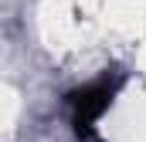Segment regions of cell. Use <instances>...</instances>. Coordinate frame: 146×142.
<instances>
[{
  "label": "cell",
  "instance_id": "1",
  "mask_svg": "<svg viewBox=\"0 0 146 142\" xmlns=\"http://www.w3.org/2000/svg\"><path fill=\"white\" fill-rule=\"evenodd\" d=\"M119 88H122V74L119 71H106L95 81H88V85H82V88H75V91L65 95L68 118H72V129H75L78 139H95V122L115 102Z\"/></svg>",
  "mask_w": 146,
  "mask_h": 142
}]
</instances>
